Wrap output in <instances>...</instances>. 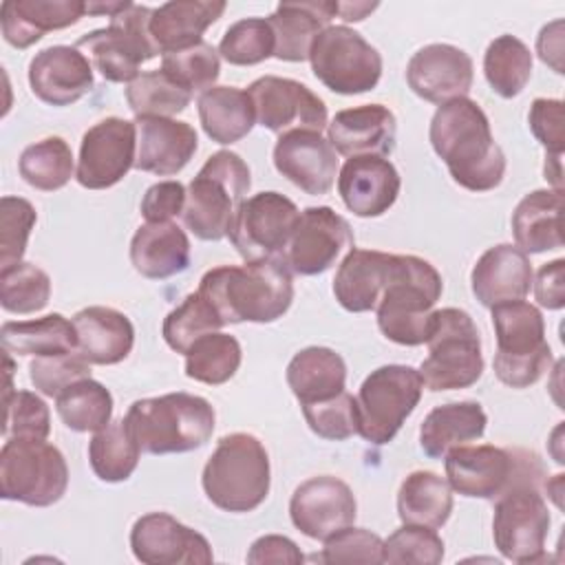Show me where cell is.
Wrapping results in <instances>:
<instances>
[{
  "instance_id": "obj_10",
  "label": "cell",
  "mask_w": 565,
  "mask_h": 565,
  "mask_svg": "<svg viewBox=\"0 0 565 565\" xmlns=\"http://www.w3.org/2000/svg\"><path fill=\"white\" fill-rule=\"evenodd\" d=\"M68 488V466L46 439L7 437L0 450V497L33 508L57 503Z\"/></svg>"
},
{
  "instance_id": "obj_26",
  "label": "cell",
  "mask_w": 565,
  "mask_h": 565,
  "mask_svg": "<svg viewBox=\"0 0 565 565\" xmlns=\"http://www.w3.org/2000/svg\"><path fill=\"white\" fill-rule=\"evenodd\" d=\"M329 143L344 157H388L395 148L397 121L382 104L344 108L327 126Z\"/></svg>"
},
{
  "instance_id": "obj_18",
  "label": "cell",
  "mask_w": 565,
  "mask_h": 565,
  "mask_svg": "<svg viewBox=\"0 0 565 565\" xmlns=\"http://www.w3.org/2000/svg\"><path fill=\"white\" fill-rule=\"evenodd\" d=\"M353 247L355 238L349 221L329 205H318L300 212L285 260L294 274L318 276Z\"/></svg>"
},
{
  "instance_id": "obj_8",
  "label": "cell",
  "mask_w": 565,
  "mask_h": 565,
  "mask_svg": "<svg viewBox=\"0 0 565 565\" xmlns=\"http://www.w3.org/2000/svg\"><path fill=\"white\" fill-rule=\"evenodd\" d=\"M497 335L494 375L510 388L536 384L552 366V349L545 340L543 313L525 302L510 300L492 307Z\"/></svg>"
},
{
  "instance_id": "obj_39",
  "label": "cell",
  "mask_w": 565,
  "mask_h": 565,
  "mask_svg": "<svg viewBox=\"0 0 565 565\" xmlns=\"http://www.w3.org/2000/svg\"><path fill=\"white\" fill-rule=\"evenodd\" d=\"M452 514V488L430 470L411 472L397 492V516L402 523L444 527Z\"/></svg>"
},
{
  "instance_id": "obj_63",
  "label": "cell",
  "mask_w": 565,
  "mask_h": 565,
  "mask_svg": "<svg viewBox=\"0 0 565 565\" xmlns=\"http://www.w3.org/2000/svg\"><path fill=\"white\" fill-rule=\"evenodd\" d=\"M130 4V0H117V2H86V13H95V15H108L113 18L115 13L124 11Z\"/></svg>"
},
{
  "instance_id": "obj_56",
  "label": "cell",
  "mask_w": 565,
  "mask_h": 565,
  "mask_svg": "<svg viewBox=\"0 0 565 565\" xmlns=\"http://www.w3.org/2000/svg\"><path fill=\"white\" fill-rule=\"evenodd\" d=\"M527 124L536 141L545 148V154L563 157L565 132H563V102L536 97L527 113Z\"/></svg>"
},
{
  "instance_id": "obj_27",
  "label": "cell",
  "mask_w": 565,
  "mask_h": 565,
  "mask_svg": "<svg viewBox=\"0 0 565 565\" xmlns=\"http://www.w3.org/2000/svg\"><path fill=\"white\" fill-rule=\"evenodd\" d=\"M532 280L534 271L527 254L510 243L486 249L470 271L472 294L488 309L501 302L523 300L532 289Z\"/></svg>"
},
{
  "instance_id": "obj_46",
  "label": "cell",
  "mask_w": 565,
  "mask_h": 565,
  "mask_svg": "<svg viewBox=\"0 0 565 565\" xmlns=\"http://www.w3.org/2000/svg\"><path fill=\"white\" fill-rule=\"evenodd\" d=\"M223 318L212 307V302L194 291L183 298L179 307H174L166 318L161 327V335L166 344L177 353H188V349L203 335L221 331Z\"/></svg>"
},
{
  "instance_id": "obj_5",
  "label": "cell",
  "mask_w": 565,
  "mask_h": 565,
  "mask_svg": "<svg viewBox=\"0 0 565 565\" xmlns=\"http://www.w3.org/2000/svg\"><path fill=\"white\" fill-rule=\"evenodd\" d=\"M271 468L263 441L249 433L218 439L201 475L205 497L225 512H252L269 494Z\"/></svg>"
},
{
  "instance_id": "obj_45",
  "label": "cell",
  "mask_w": 565,
  "mask_h": 565,
  "mask_svg": "<svg viewBox=\"0 0 565 565\" xmlns=\"http://www.w3.org/2000/svg\"><path fill=\"white\" fill-rule=\"evenodd\" d=\"M126 102L135 117H172L190 106L192 93L157 68L141 73L126 86Z\"/></svg>"
},
{
  "instance_id": "obj_55",
  "label": "cell",
  "mask_w": 565,
  "mask_h": 565,
  "mask_svg": "<svg viewBox=\"0 0 565 565\" xmlns=\"http://www.w3.org/2000/svg\"><path fill=\"white\" fill-rule=\"evenodd\" d=\"M384 541L364 527H344L329 539H324V547L316 554L320 563H382Z\"/></svg>"
},
{
  "instance_id": "obj_41",
  "label": "cell",
  "mask_w": 565,
  "mask_h": 565,
  "mask_svg": "<svg viewBox=\"0 0 565 565\" xmlns=\"http://www.w3.org/2000/svg\"><path fill=\"white\" fill-rule=\"evenodd\" d=\"M55 411L66 428L97 433L110 424L113 395L102 382L84 377L55 397Z\"/></svg>"
},
{
  "instance_id": "obj_17",
  "label": "cell",
  "mask_w": 565,
  "mask_h": 565,
  "mask_svg": "<svg viewBox=\"0 0 565 565\" xmlns=\"http://www.w3.org/2000/svg\"><path fill=\"white\" fill-rule=\"evenodd\" d=\"M256 124L271 132L316 130L329 126L324 102L302 82L265 75L247 86Z\"/></svg>"
},
{
  "instance_id": "obj_6",
  "label": "cell",
  "mask_w": 565,
  "mask_h": 565,
  "mask_svg": "<svg viewBox=\"0 0 565 565\" xmlns=\"http://www.w3.org/2000/svg\"><path fill=\"white\" fill-rule=\"evenodd\" d=\"M252 185L249 166L232 150H218L205 159L188 185L183 223L201 241H221Z\"/></svg>"
},
{
  "instance_id": "obj_50",
  "label": "cell",
  "mask_w": 565,
  "mask_h": 565,
  "mask_svg": "<svg viewBox=\"0 0 565 565\" xmlns=\"http://www.w3.org/2000/svg\"><path fill=\"white\" fill-rule=\"evenodd\" d=\"M441 561H444V541L433 527L404 523L384 541L382 563L439 565Z\"/></svg>"
},
{
  "instance_id": "obj_49",
  "label": "cell",
  "mask_w": 565,
  "mask_h": 565,
  "mask_svg": "<svg viewBox=\"0 0 565 565\" xmlns=\"http://www.w3.org/2000/svg\"><path fill=\"white\" fill-rule=\"evenodd\" d=\"M161 71H166L174 82L194 93L210 90L221 75L218 51L210 42H199L190 49L166 53L161 57Z\"/></svg>"
},
{
  "instance_id": "obj_21",
  "label": "cell",
  "mask_w": 565,
  "mask_h": 565,
  "mask_svg": "<svg viewBox=\"0 0 565 565\" xmlns=\"http://www.w3.org/2000/svg\"><path fill=\"white\" fill-rule=\"evenodd\" d=\"M475 79V66L470 55L452 44H426L406 66V82L411 90L430 102L446 104L457 97H468Z\"/></svg>"
},
{
  "instance_id": "obj_57",
  "label": "cell",
  "mask_w": 565,
  "mask_h": 565,
  "mask_svg": "<svg viewBox=\"0 0 565 565\" xmlns=\"http://www.w3.org/2000/svg\"><path fill=\"white\" fill-rule=\"evenodd\" d=\"M188 190L179 181H159L150 185L141 199V216L146 223H163L183 214Z\"/></svg>"
},
{
  "instance_id": "obj_9",
  "label": "cell",
  "mask_w": 565,
  "mask_h": 565,
  "mask_svg": "<svg viewBox=\"0 0 565 565\" xmlns=\"http://www.w3.org/2000/svg\"><path fill=\"white\" fill-rule=\"evenodd\" d=\"M426 344L428 358L419 364V375L428 391L468 388L481 377V338L468 311L457 307L433 311Z\"/></svg>"
},
{
  "instance_id": "obj_38",
  "label": "cell",
  "mask_w": 565,
  "mask_h": 565,
  "mask_svg": "<svg viewBox=\"0 0 565 565\" xmlns=\"http://www.w3.org/2000/svg\"><path fill=\"white\" fill-rule=\"evenodd\" d=\"M2 349L15 355H62L77 351V333L73 320L62 313H49L35 320L4 322L0 329Z\"/></svg>"
},
{
  "instance_id": "obj_29",
  "label": "cell",
  "mask_w": 565,
  "mask_h": 565,
  "mask_svg": "<svg viewBox=\"0 0 565 565\" xmlns=\"http://www.w3.org/2000/svg\"><path fill=\"white\" fill-rule=\"evenodd\" d=\"M77 333V353L90 364H119L135 344V327L130 318L113 307L93 305L73 316Z\"/></svg>"
},
{
  "instance_id": "obj_61",
  "label": "cell",
  "mask_w": 565,
  "mask_h": 565,
  "mask_svg": "<svg viewBox=\"0 0 565 565\" xmlns=\"http://www.w3.org/2000/svg\"><path fill=\"white\" fill-rule=\"evenodd\" d=\"M375 9H377L375 2L373 4H369V2H338V15L344 22H360Z\"/></svg>"
},
{
  "instance_id": "obj_60",
  "label": "cell",
  "mask_w": 565,
  "mask_h": 565,
  "mask_svg": "<svg viewBox=\"0 0 565 565\" xmlns=\"http://www.w3.org/2000/svg\"><path fill=\"white\" fill-rule=\"evenodd\" d=\"M563 22L561 20H554L552 24H545L539 33V40H536V53L539 57L550 64L556 73H563V64H561V57H563Z\"/></svg>"
},
{
  "instance_id": "obj_15",
  "label": "cell",
  "mask_w": 565,
  "mask_h": 565,
  "mask_svg": "<svg viewBox=\"0 0 565 565\" xmlns=\"http://www.w3.org/2000/svg\"><path fill=\"white\" fill-rule=\"evenodd\" d=\"M298 207L280 192H258L245 199L230 225V243L249 260L285 256L298 223Z\"/></svg>"
},
{
  "instance_id": "obj_44",
  "label": "cell",
  "mask_w": 565,
  "mask_h": 565,
  "mask_svg": "<svg viewBox=\"0 0 565 565\" xmlns=\"http://www.w3.org/2000/svg\"><path fill=\"white\" fill-rule=\"evenodd\" d=\"M243 360L241 344L234 335L214 331L199 338L185 353V375L194 382L218 386L230 382Z\"/></svg>"
},
{
  "instance_id": "obj_14",
  "label": "cell",
  "mask_w": 565,
  "mask_h": 565,
  "mask_svg": "<svg viewBox=\"0 0 565 565\" xmlns=\"http://www.w3.org/2000/svg\"><path fill=\"white\" fill-rule=\"evenodd\" d=\"M550 510L541 486H514L494 499L492 539L512 563H541L550 532Z\"/></svg>"
},
{
  "instance_id": "obj_1",
  "label": "cell",
  "mask_w": 565,
  "mask_h": 565,
  "mask_svg": "<svg viewBox=\"0 0 565 565\" xmlns=\"http://www.w3.org/2000/svg\"><path fill=\"white\" fill-rule=\"evenodd\" d=\"M428 139L461 188L490 192L501 185L505 154L492 137L488 115L475 99L457 97L441 104L430 119Z\"/></svg>"
},
{
  "instance_id": "obj_4",
  "label": "cell",
  "mask_w": 565,
  "mask_h": 565,
  "mask_svg": "<svg viewBox=\"0 0 565 565\" xmlns=\"http://www.w3.org/2000/svg\"><path fill=\"white\" fill-rule=\"evenodd\" d=\"M441 291L444 280L435 265L413 254H393L391 278L375 307L382 335L402 347L424 344Z\"/></svg>"
},
{
  "instance_id": "obj_30",
  "label": "cell",
  "mask_w": 565,
  "mask_h": 565,
  "mask_svg": "<svg viewBox=\"0 0 565 565\" xmlns=\"http://www.w3.org/2000/svg\"><path fill=\"white\" fill-rule=\"evenodd\" d=\"M391 267L393 254L358 247L349 249L333 278V296L340 307L351 313L373 311L391 278Z\"/></svg>"
},
{
  "instance_id": "obj_19",
  "label": "cell",
  "mask_w": 565,
  "mask_h": 565,
  "mask_svg": "<svg viewBox=\"0 0 565 565\" xmlns=\"http://www.w3.org/2000/svg\"><path fill=\"white\" fill-rule=\"evenodd\" d=\"M130 550L146 565H207L214 561L207 539L168 512H148L130 530Z\"/></svg>"
},
{
  "instance_id": "obj_36",
  "label": "cell",
  "mask_w": 565,
  "mask_h": 565,
  "mask_svg": "<svg viewBox=\"0 0 565 565\" xmlns=\"http://www.w3.org/2000/svg\"><path fill=\"white\" fill-rule=\"evenodd\" d=\"M285 377L300 406L316 404L344 391L347 364L329 347H307L289 360Z\"/></svg>"
},
{
  "instance_id": "obj_12",
  "label": "cell",
  "mask_w": 565,
  "mask_h": 565,
  "mask_svg": "<svg viewBox=\"0 0 565 565\" xmlns=\"http://www.w3.org/2000/svg\"><path fill=\"white\" fill-rule=\"evenodd\" d=\"M152 9L130 2L115 13L106 29H95L82 35L75 46L90 57V64L108 82H132L139 77V66L159 55L150 38Z\"/></svg>"
},
{
  "instance_id": "obj_48",
  "label": "cell",
  "mask_w": 565,
  "mask_h": 565,
  "mask_svg": "<svg viewBox=\"0 0 565 565\" xmlns=\"http://www.w3.org/2000/svg\"><path fill=\"white\" fill-rule=\"evenodd\" d=\"M276 40L269 20L243 18L227 26L218 42V55L234 66H254L274 55Z\"/></svg>"
},
{
  "instance_id": "obj_33",
  "label": "cell",
  "mask_w": 565,
  "mask_h": 565,
  "mask_svg": "<svg viewBox=\"0 0 565 565\" xmlns=\"http://www.w3.org/2000/svg\"><path fill=\"white\" fill-rule=\"evenodd\" d=\"M132 267L150 280H166L190 267V238L172 221L143 223L130 241Z\"/></svg>"
},
{
  "instance_id": "obj_2",
  "label": "cell",
  "mask_w": 565,
  "mask_h": 565,
  "mask_svg": "<svg viewBox=\"0 0 565 565\" xmlns=\"http://www.w3.org/2000/svg\"><path fill=\"white\" fill-rule=\"evenodd\" d=\"M223 322H274L294 302V271L285 256L249 260L245 265H218L199 282Z\"/></svg>"
},
{
  "instance_id": "obj_62",
  "label": "cell",
  "mask_w": 565,
  "mask_h": 565,
  "mask_svg": "<svg viewBox=\"0 0 565 565\" xmlns=\"http://www.w3.org/2000/svg\"><path fill=\"white\" fill-rule=\"evenodd\" d=\"M545 179L554 185V190H563V163L561 157L556 154H545V168H543Z\"/></svg>"
},
{
  "instance_id": "obj_53",
  "label": "cell",
  "mask_w": 565,
  "mask_h": 565,
  "mask_svg": "<svg viewBox=\"0 0 565 565\" xmlns=\"http://www.w3.org/2000/svg\"><path fill=\"white\" fill-rule=\"evenodd\" d=\"M51 433V413L42 397L31 391H13L4 399L2 437L46 439Z\"/></svg>"
},
{
  "instance_id": "obj_3",
  "label": "cell",
  "mask_w": 565,
  "mask_h": 565,
  "mask_svg": "<svg viewBox=\"0 0 565 565\" xmlns=\"http://www.w3.org/2000/svg\"><path fill=\"white\" fill-rule=\"evenodd\" d=\"M214 422L212 404L185 391L137 399L124 417L141 452L148 455L196 450L210 441Z\"/></svg>"
},
{
  "instance_id": "obj_37",
  "label": "cell",
  "mask_w": 565,
  "mask_h": 565,
  "mask_svg": "<svg viewBox=\"0 0 565 565\" xmlns=\"http://www.w3.org/2000/svg\"><path fill=\"white\" fill-rule=\"evenodd\" d=\"M196 108L203 132L221 146L241 141L256 124L254 104L247 90L236 86H212L199 95Z\"/></svg>"
},
{
  "instance_id": "obj_31",
  "label": "cell",
  "mask_w": 565,
  "mask_h": 565,
  "mask_svg": "<svg viewBox=\"0 0 565 565\" xmlns=\"http://www.w3.org/2000/svg\"><path fill=\"white\" fill-rule=\"evenodd\" d=\"M338 15V2L331 0H302L280 2L267 18L274 31V57L282 62L309 60V49L320 31Z\"/></svg>"
},
{
  "instance_id": "obj_59",
  "label": "cell",
  "mask_w": 565,
  "mask_h": 565,
  "mask_svg": "<svg viewBox=\"0 0 565 565\" xmlns=\"http://www.w3.org/2000/svg\"><path fill=\"white\" fill-rule=\"evenodd\" d=\"M302 561L305 556L300 547L291 539L280 534H265L256 539L247 552V563H254V565H265V563L298 565Z\"/></svg>"
},
{
  "instance_id": "obj_28",
  "label": "cell",
  "mask_w": 565,
  "mask_h": 565,
  "mask_svg": "<svg viewBox=\"0 0 565 565\" xmlns=\"http://www.w3.org/2000/svg\"><path fill=\"white\" fill-rule=\"evenodd\" d=\"M84 13L82 0H7L0 7V29L11 46L29 49L44 33L77 24Z\"/></svg>"
},
{
  "instance_id": "obj_54",
  "label": "cell",
  "mask_w": 565,
  "mask_h": 565,
  "mask_svg": "<svg viewBox=\"0 0 565 565\" xmlns=\"http://www.w3.org/2000/svg\"><path fill=\"white\" fill-rule=\"evenodd\" d=\"M29 377L35 391L46 397H57L71 384L90 377V362H86L77 351L42 355L29 364Z\"/></svg>"
},
{
  "instance_id": "obj_40",
  "label": "cell",
  "mask_w": 565,
  "mask_h": 565,
  "mask_svg": "<svg viewBox=\"0 0 565 565\" xmlns=\"http://www.w3.org/2000/svg\"><path fill=\"white\" fill-rule=\"evenodd\" d=\"M483 75L490 88L503 99L523 93L532 77V53L527 44L510 33L494 38L483 53Z\"/></svg>"
},
{
  "instance_id": "obj_25",
  "label": "cell",
  "mask_w": 565,
  "mask_h": 565,
  "mask_svg": "<svg viewBox=\"0 0 565 565\" xmlns=\"http://www.w3.org/2000/svg\"><path fill=\"white\" fill-rule=\"evenodd\" d=\"M135 168L157 177L181 172L199 148L196 130L172 117H137Z\"/></svg>"
},
{
  "instance_id": "obj_35",
  "label": "cell",
  "mask_w": 565,
  "mask_h": 565,
  "mask_svg": "<svg viewBox=\"0 0 565 565\" xmlns=\"http://www.w3.org/2000/svg\"><path fill=\"white\" fill-rule=\"evenodd\" d=\"M486 411L479 402L435 406L419 426V446L426 457L444 459L448 450L477 441L486 433Z\"/></svg>"
},
{
  "instance_id": "obj_43",
  "label": "cell",
  "mask_w": 565,
  "mask_h": 565,
  "mask_svg": "<svg viewBox=\"0 0 565 565\" xmlns=\"http://www.w3.org/2000/svg\"><path fill=\"white\" fill-rule=\"evenodd\" d=\"M18 170L31 188L55 192L64 188L73 177V150L62 137H44L22 150Z\"/></svg>"
},
{
  "instance_id": "obj_32",
  "label": "cell",
  "mask_w": 565,
  "mask_h": 565,
  "mask_svg": "<svg viewBox=\"0 0 565 565\" xmlns=\"http://www.w3.org/2000/svg\"><path fill=\"white\" fill-rule=\"evenodd\" d=\"M223 0H172L150 15V38L161 55L203 42V33L225 11Z\"/></svg>"
},
{
  "instance_id": "obj_13",
  "label": "cell",
  "mask_w": 565,
  "mask_h": 565,
  "mask_svg": "<svg viewBox=\"0 0 565 565\" xmlns=\"http://www.w3.org/2000/svg\"><path fill=\"white\" fill-rule=\"evenodd\" d=\"M313 75L338 95L373 90L382 77V55L358 31L329 24L309 49Z\"/></svg>"
},
{
  "instance_id": "obj_22",
  "label": "cell",
  "mask_w": 565,
  "mask_h": 565,
  "mask_svg": "<svg viewBox=\"0 0 565 565\" xmlns=\"http://www.w3.org/2000/svg\"><path fill=\"white\" fill-rule=\"evenodd\" d=\"M276 170L311 196L327 194L338 174V157L329 139L316 130L282 132L274 146Z\"/></svg>"
},
{
  "instance_id": "obj_24",
  "label": "cell",
  "mask_w": 565,
  "mask_h": 565,
  "mask_svg": "<svg viewBox=\"0 0 565 565\" xmlns=\"http://www.w3.org/2000/svg\"><path fill=\"white\" fill-rule=\"evenodd\" d=\"M399 188V172L384 157H351L338 174V194L349 212L360 218L388 212L397 201Z\"/></svg>"
},
{
  "instance_id": "obj_34",
  "label": "cell",
  "mask_w": 565,
  "mask_h": 565,
  "mask_svg": "<svg viewBox=\"0 0 565 565\" xmlns=\"http://www.w3.org/2000/svg\"><path fill=\"white\" fill-rule=\"evenodd\" d=\"M512 234L525 254L563 247V190H534L512 212Z\"/></svg>"
},
{
  "instance_id": "obj_52",
  "label": "cell",
  "mask_w": 565,
  "mask_h": 565,
  "mask_svg": "<svg viewBox=\"0 0 565 565\" xmlns=\"http://www.w3.org/2000/svg\"><path fill=\"white\" fill-rule=\"evenodd\" d=\"M302 415L311 433H316L322 439L344 441L358 435V404L355 397L347 391L324 402L305 404Z\"/></svg>"
},
{
  "instance_id": "obj_11",
  "label": "cell",
  "mask_w": 565,
  "mask_h": 565,
  "mask_svg": "<svg viewBox=\"0 0 565 565\" xmlns=\"http://www.w3.org/2000/svg\"><path fill=\"white\" fill-rule=\"evenodd\" d=\"M422 391L424 380L408 364H384L371 371L355 397L358 435L375 446L393 441L406 417L419 404Z\"/></svg>"
},
{
  "instance_id": "obj_7",
  "label": "cell",
  "mask_w": 565,
  "mask_h": 565,
  "mask_svg": "<svg viewBox=\"0 0 565 565\" xmlns=\"http://www.w3.org/2000/svg\"><path fill=\"white\" fill-rule=\"evenodd\" d=\"M448 486L461 497L494 501L514 486H545V468L536 452L490 444L457 446L446 452Z\"/></svg>"
},
{
  "instance_id": "obj_47",
  "label": "cell",
  "mask_w": 565,
  "mask_h": 565,
  "mask_svg": "<svg viewBox=\"0 0 565 565\" xmlns=\"http://www.w3.org/2000/svg\"><path fill=\"white\" fill-rule=\"evenodd\" d=\"M51 278L33 263H15L0 269V305L9 313H35L49 305Z\"/></svg>"
},
{
  "instance_id": "obj_58",
  "label": "cell",
  "mask_w": 565,
  "mask_h": 565,
  "mask_svg": "<svg viewBox=\"0 0 565 565\" xmlns=\"http://www.w3.org/2000/svg\"><path fill=\"white\" fill-rule=\"evenodd\" d=\"M534 298L545 309H563L565 307V260L556 258L552 263L541 265L536 271V280H532Z\"/></svg>"
},
{
  "instance_id": "obj_20",
  "label": "cell",
  "mask_w": 565,
  "mask_h": 565,
  "mask_svg": "<svg viewBox=\"0 0 565 565\" xmlns=\"http://www.w3.org/2000/svg\"><path fill=\"white\" fill-rule=\"evenodd\" d=\"M289 516L305 536L324 541L353 525L358 501L353 490L338 477L320 475L302 481L289 501Z\"/></svg>"
},
{
  "instance_id": "obj_42",
  "label": "cell",
  "mask_w": 565,
  "mask_h": 565,
  "mask_svg": "<svg viewBox=\"0 0 565 565\" xmlns=\"http://www.w3.org/2000/svg\"><path fill=\"white\" fill-rule=\"evenodd\" d=\"M139 455L141 448L124 424V417L97 430L88 444L90 468L97 479L106 483H119L130 479V475L137 470Z\"/></svg>"
},
{
  "instance_id": "obj_51",
  "label": "cell",
  "mask_w": 565,
  "mask_h": 565,
  "mask_svg": "<svg viewBox=\"0 0 565 565\" xmlns=\"http://www.w3.org/2000/svg\"><path fill=\"white\" fill-rule=\"evenodd\" d=\"M38 212L31 201L22 196L0 199V269L22 260Z\"/></svg>"
},
{
  "instance_id": "obj_16",
  "label": "cell",
  "mask_w": 565,
  "mask_h": 565,
  "mask_svg": "<svg viewBox=\"0 0 565 565\" xmlns=\"http://www.w3.org/2000/svg\"><path fill=\"white\" fill-rule=\"evenodd\" d=\"M137 159V126L121 117H106L82 135L75 179L86 190L117 185Z\"/></svg>"
},
{
  "instance_id": "obj_23",
  "label": "cell",
  "mask_w": 565,
  "mask_h": 565,
  "mask_svg": "<svg viewBox=\"0 0 565 565\" xmlns=\"http://www.w3.org/2000/svg\"><path fill=\"white\" fill-rule=\"evenodd\" d=\"M93 64L77 46L55 44L29 62V86L49 106H71L93 88Z\"/></svg>"
}]
</instances>
